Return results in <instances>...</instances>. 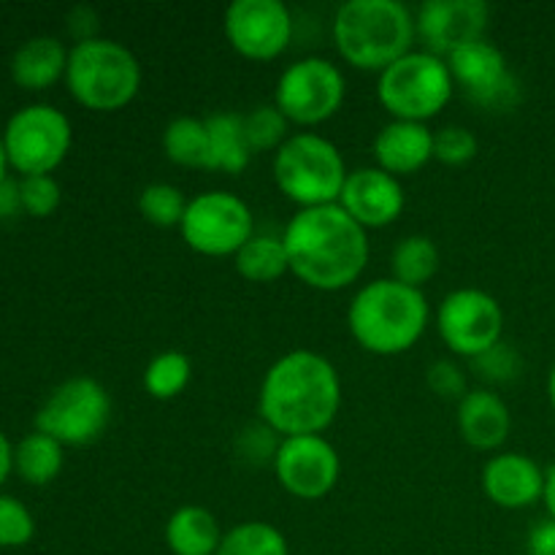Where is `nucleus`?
<instances>
[{"label": "nucleus", "mask_w": 555, "mask_h": 555, "mask_svg": "<svg viewBox=\"0 0 555 555\" xmlns=\"http://www.w3.org/2000/svg\"><path fill=\"white\" fill-rule=\"evenodd\" d=\"M547 399H551V406H553V412H555V363H553V369H551V377H547Z\"/></svg>", "instance_id": "nucleus-44"}, {"label": "nucleus", "mask_w": 555, "mask_h": 555, "mask_svg": "<svg viewBox=\"0 0 555 555\" xmlns=\"http://www.w3.org/2000/svg\"><path fill=\"white\" fill-rule=\"evenodd\" d=\"M291 271L314 291H345L369 266V233L339 204L298 209L285 233Z\"/></svg>", "instance_id": "nucleus-2"}, {"label": "nucleus", "mask_w": 555, "mask_h": 555, "mask_svg": "<svg viewBox=\"0 0 555 555\" xmlns=\"http://www.w3.org/2000/svg\"><path fill=\"white\" fill-rule=\"evenodd\" d=\"M334 43L341 57L361 70H385L412 52L415 14L401 0H347L336 9Z\"/></svg>", "instance_id": "nucleus-4"}, {"label": "nucleus", "mask_w": 555, "mask_h": 555, "mask_svg": "<svg viewBox=\"0 0 555 555\" xmlns=\"http://www.w3.org/2000/svg\"><path fill=\"white\" fill-rule=\"evenodd\" d=\"M455 85L464 87L475 103L491 112H509L520 101V85L507 68L502 49L488 38L455 49L448 57Z\"/></svg>", "instance_id": "nucleus-15"}, {"label": "nucleus", "mask_w": 555, "mask_h": 555, "mask_svg": "<svg viewBox=\"0 0 555 555\" xmlns=\"http://www.w3.org/2000/svg\"><path fill=\"white\" fill-rule=\"evenodd\" d=\"M434 157V130L426 122L390 119L374 139V160L393 177H406Z\"/></svg>", "instance_id": "nucleus-19"}, {"label": "nucleus", "mask_w": 555, "mask_h": 555, "mask_svg": "<svg viewBox=\"0 0 555 555\" xmlns=\"http://www.w3.org/2000/svg\"><path fill=\"white\" fill-rule=\"evenodd\" d=\"M453 87L455 79L448 60L428 49H412L379 70L377 98L393 119L426 122L448 106Z\"/></svg>", "instance_id": "nucleus-7"}, {"label": "nucleus", "mask_w": 555, "mask_h": 555, "mask_svg": "<svg viewBox=\"0 0 555 555\" xmlns=\"http://www.w3.org/2000/svg\"><path fill=\"white\" fill-rule=\"evenodd\" d=\"M459 431L464 442L475 450H499L509 437L513 415L499 393L488 388L469 390L459 401Z\"/></svg>", "instance_id": "nucleus-20"}, {"label": "nucleus", "mask_w": 555, "mask_h": 555, "mask_svg": "<svg viewBox=\"0 0 555 555\" xmlns=\"http://www.w3.org/2000/svg\"><path fill=\"white\" fill-rule=\"evenodd\" d=\"M217 555H291L285 534L266 520H244L222 534Z\"/></svg>", "instance_id": "nucleus-28"}, {"label": "nucleus", "mask_w": 555, "mask_h": 555, "mask_svg": "<svg viewBox=\"0 0 555 555\" xmlns=\"http://www.w3.org/2000/svg\"><path fill=\"white\" fill-rule=\"evenodd\" d=\"M68 30L70 36L79 41H90V38H98V14L92 5H74L68 11Z\"/></svg>", "instance_id": "nucleus-38"}, {"label": "nucleus", "mask_w": 555, "mask_h": 555, "mask_svg": "<svg viewBox=\"0 0 555 555\" xmlns=\"http://www.w3.org/2000/svg\"><path fill=\"white\" fill-rule=\"evenodd\" d=\"M22 209V190L20 182L5 177L0 182V217H14Z\"/></svg>", "instance_id": "nucleus-40"}, {"label": "nucleus", "mask_w": 555, "mask_h": 555, "mask_svg": "<svg viewBox=\"0 0 555 555\" xmlns=\"http://www.w3.org/2000/svg\"><path fill=\"white\" fill-rule=\"evenodd\" d=\"M482 491L496 507L526 509L545 496V472L524 453H499L482 466Z\"/></svg>", "instance_id": "nucleus-18"}, {"label": "nucleus", "mask_w": 555, "mask_h": 555, "mask_svg": "<svg viewBox=\"0 0 555 555\" xmlns=\"http://www.w3.org/2000/svg\"><path fill=\"white\" fill-rule=\"evenodd\" d=\"M271 466H274L276 482L291 496L307 499V502L328 496L341 477L339 453L323 434L285 437Z\"/></svg>", "instance_id": "nucleus-13"}, {"label": "nucleus", "mask_w": 555, "mask_h": 555, "mask_svg": "<svg viewBox=\"0 0 555 555\" xmlns=\"http://www.w3.org/2000/svg\"><path fill=\"white\" fill-rule=\"evenodd\" d=\"M475 369L480 377L491 379V383H507L515 374L520 372V356L507 345V341H499L496 347H491L488 352H482L480 358H475Z\"/></svg>", "instance_id": "nucleus-36"}, {"label": "nucleus", "mask_w": 555, "mask_h": 555, "mask_svg": "<svg viewBox=\"0 0 555 555\" xmlns=\"http://www.w3.org/2000/svg\"><path fill=\"white\" fill-rule=\"evenodd\" d=\"M63 444L49 434L33 431L14 448V469L30 486H49L63 472Z\"/></svg>", "instance_id": "nucleus-25"}, {"label": "nucleus", "mask_w": 555, "mask_h": 555, "mask_svg": "<svg viewBox=\"0 0 555 555\" xmlns=\"http://www.w3.org/2000/svg\"><path fill=\"white\" fill-rule=\"evenodd\" d=\"M190 201L179 188L168 182L146 184L139 195V211L146 222L157 228H179Z\"/></svg>", "instance_id": "nucleus-30"}, {"label": "nucleus", "mask_w": 555, "mask_h": 555, "mask_svg": "<svg viewBox=\"0 0 555 555\" xmlns=\"http://www.w3.org/2000/svg\"><path fill=\"white\" fill-rule=\"evenodd\" d=\"M439 271V247L423 233L401 238L390 255V274L396 282L423 291L426 282L434 280Z\"/></svg>", "instance_id": "nucleus-27"}, {"label": "nucleus", "mask_w": 555, "mask_h": 555, "mask_svg": "<svg viewBox=\"0 0 555 555\" xmlns=\"http://www.w3.org/2000/svg\"><path fill=\"white\" fill-rule=\"evenodd\" d=\"M112 421V396L98 379L70 377L43 399L36 412V431L49 434L60 444L81 448L106 431Z\"/></svg>", "instance_id": "nucleus-8"}, {"label": "nucleus", "mask_w": 555, "mask_h": 555, "mask_svg": "<svg viewBox=\"0 0 555 555\" xmlns=\"http://www.w3.org/2000/svg\"><path fill=\"white\" fill-rule=\"evenodd\" d=\"M22 190V209L33 217H49L63 201L57 179L52 173H33V177L20 179Z\"/></svg>", "instance_id": "nucleus-34"}, {"label": "nucleus", "mask_w": 555, "mask_h": 555, "mask_svg": "<svg viewBox=\"0 0 555 555\" xmlns=\"http://www.w3.org/2000/svg\"><path fill=\"white\" fill-rule=\"evenodd\" d=\"M477 155V135L464 125H444L434 130V157L444 166H464Z\"/></svg>", "instance_id": "nucleus-33"}, {"label": "nucleus", "mask_w": 555, "mask_h": 555, "mask_svg": "<svg viewBox=\"0 0 555 555\" xmlns=\"http://www.w3.org/2000/svg\"><path fill=\"white\" fill-rule=\"evenodd\" d=\"M280 442H282L280 434L260 421V426L258 423H253V426H247L242 434H238L236 450L244 461H253V464H258V461L260 464H266V461L274 464V455L276 450H280Z\"/></svg>", "instance_id": "nucleus-35"}, {"label": "nucleus", "mask_w": 555, "mask_h": 555, "mask_svg": "<svg viewBox=\"0 0 555 555\" xmlns=\"http://www.w3.org/2000/svg\"><path fill=\"white\" fill-rule=\"evenodd\" d=\"M209 128V171L242 173L253 160V146L244 133V117L233 112H217L206 117Z\"/></svg>", "instance_id": "nucleus-23"}, {"label": "nucleus", "mask_w": 555, "mask_h": 555, "mask_svg": "<svg viewBox=\"0 0 555 555\" xmlns=\"http://www.w3.org/2000/svg\"><path fill=\"white\" fill-rule=\"evenodd\" d=\"M345 155L320 133L291 135L274 155V182L298 209L339 204L347 182Z\"/></svg>", "instance_id": "nucleus-6"}, {"label": "nucleus", "mask_w": 555, "mask_h": 555, "mask_svg": "<svg viewBox=\"0 0 555 555\" xmlns=\"http://www.w3.org/2000/svg\"><path fill=\"white\" fill-rule=\"evenodd\" d=\"M529 555H555V520H542L529 534Z\"/></svg>", "instance_id": "nucleus-39"}, {"label": "nucleus", "mask_w": 555, "mask_h": 555, "mask_svg": "<svg viewBox=\"0 0 555 555\" xmlns=\"http://www.w3.org/2000/svg\"><path fill=\"white\" fill-rule=\"evenodd\" d=\"M222 534L215 513L198 504L179 507L166 524V545L173 555H217Z\"/></svg>", "instance_id": "nucleus-22"}, {"label": "nucleus", "mask_w": 555, "mask_h": 555, "mask_svg": "<svg viewBox=\"0 0 555 555\" xmlns=\"http://www.w3.org/2000/svg\"><path fill=\"white\" fill-rule=\"evenodd\" d=\"M426 383L428 388H431L437 396H442V399L461 401L466 393H469V383H466L464 369H461L455 361H448V358L434 361L431 366H428Z\"/></svg>", "instance_id": "nucleus-37"}, {"label": "nucleus", "mask_w": 555, "mask_h": 555, "mask_svg": "<svg viewBox=\"0 0 555 555\" xmlns=\"http://www.w3.org/2000/svg\"><path fill=\"white\" fill-rule=\"evenodd\" d=\"M70 141V119L52 103H27L16 108L3 128L9 163L25 177L54 171L68 155Z\"/></svg>", "instance_id": "nucleus-9"}, {"label": "nucleus", "mask_w": 555, "mask_h": 555, "mask_svg": "<svg viewBox=\"0 0 555 555\" xmlns=\"http://www.w3.org/2000/svg\"><path fill=\"white\" fill-rule=\"evenodd\" d=\"M437 328L444 345L464 358H480L502 341V304L480 287H459L448 293L437 309Z\"/></svg>", "instance_id": "nucleus-12"}, {"label": "nucleus", "mask_w": 555, "mask_h": 555, "mask_svg": "<svg viewBox=\"0 0 555 555\" xmlns=\"http://www.w3.org/2000/svg\"><path fill=\"white\" fill-rule=\"evenodd\" d=\"M184 244L201 255H236L255 236V215L231 190H206L190 198L179 225Z\"/></svg>", "instance_id": "nucleus-10"}, {"label": "nucleus", "mask_w": 555, "mask_h": 555, "mask_svg": "<svg viewBox=\"0 0 555 555\" xmlns=\"http://www.w3.org/2000/svg\"><path fill=\"white\" fill-rule=\"evenodd\" d=\"M222 27L242 57L274 60L291 47L293 14L282 0H233Z\"/></svg>", "instance_id": "nucleus-14"}, {"label": "nucleus", "mask_w": 555, "mask_h": 555, "mask_svg": "<svg viewBox=\"0 0 555 555\" xmlns=\"http://www.w3.org/2000/svg\"><path fill=\"white\" fill-rule=\"evenodd\" d=\"M36 534L33 513L20 499L0 493V547H22Z\"/></svg>", "instance_id": "nucleus-32"}, {"label": "nucleus", "mask_w": 555, "mask_h": 555, "mask_svg": "<svg viewBox=\"0 0 555 555\" xmlns=\"http://www.w3.org/2000/svg\"><path fill=\"white\" fill-rule=\"evenodd\" d=\"M14 469V444L9 442L3 431H0V486L5 482V477Z\"/></svg>", "instance_id": "nucleus-41"}, {"label": "nucleus", "mask_w": 555, "mask_h": 555, "mask_svg": "<svg viewBox=\"0 0 555 555\" xmlns=\"http://www.w3.org/2000/svg\"><path fill=\"white\" fill-rule=\"evenodd\" d=\"M431 307L426 293L396 282L372 280L352 296L347 325L358 345L374 356H401L412 350L428 328Z\"/></svg>", "instance_id": "nucleus-3"}, {"label": "nucleus", "mask_w": 555, "mask_h": 555, "mask_svg": "<svg viewBox=\"0 0 555 555\" xmlns=\"http://www.w3.org/2000/svg\"><path fill=\"white\" fill-rule=\"evenodd\" d=\"M65 85L81 106L117 112L139 95L141 65L125 43L98 36L70 47Z\"/></svg>", "instance_id": "nucleus-5"}, {"label": "nucleus", "mask_w": 555, "mask_h": 555, "mask_svg": "<svg viewBox=\"0 0 555 555\" xmlns=\"http://www.w3.org/2000/svg\"><path fill=\"white\" fill-rule=\"evenodd\" d=\"M347 95V79L331 60L301 57L276 79L274 103L291 122L320 125L334 117Z\"/></svg>", "instance_id": "nucleus-11"}, {"label": "nucleus", "mask_w": 555, "mask_h": 555, "mask_svg": "<svg viewBox=\"0 0 555 555\" xmlns=\"http://www.w3.org/2000/svg\"><path fill=\"white\" fill-rule=\"evenodd\" d=\"M339 206L369 231L399 220L406 206V195L399 177L383 171L379 166H363L347 173Z\"/></svg>", "instance_id": "nucleus-17"}, {"label": "nucleus", "mask_w": 555, "mask_h": 555, "mask_svg": "<svg viewBox=\"0 0 555 555\" xmlns=\"http://www.w3.org/2000/svg\"><path fill=\"white\" fill-rule=\"evenodd\" d=\"M5 166H9V155H5V144H3V133H0V182H3L9 173H5Z\"/></svg>", "instance_id": "nucleus-43"}, {"label": "nucleus", "mask_w": 555, "mask_h": 555, "mask_svg": "<svg viewBox=\"0 0 555 555\" xmlns=\"http://www.w3.org/2000/svg\"><path fill=\"white\" fill-rule=\"evenodd\" d=\"M244 117V133H247L249 146L253 152H271L280 150L291 135V119L276 108V103H263V106H255L249 114H242Z\"/></svg>", "instance_id": "nucleus-31"}, {"label": "nucleus", "mask_w": 555, "mask_h": 555, "mask_svg": "<svg viewBox=\"0 0 555 555\" xmlns=\"http://www.w3.org/2000/svg\"><path fill=\"white\" fill-rule=\"evenodd\" d=\"M163 152L184 168H209V128L201 117H177L163 130Z\"/></svg>", "instance_id": "nucleus-26"}, {"label": "nucleus", "mask_w": 555, "mask_h": 555, "mask_svg": "<svg viewBox=\"0 0 555 555\" xmlns=\"http://www.w3.org/2000/svg\"><path fill=\"white\" fill-rule=\"evenodd\" d=\"M341 406V377L314 350H291L276 358L258 390L260 421L282 439L323 434Z\"/></svg>", "instance_id": "nucleus-1"}, {"label": "nucleus", "mask_w": 555, "mask_h": 555, "mask_svg": "<svg viewBox=\"0 0 555 555\" xmlns=\"http://www.w3.org/2000/svg\"><path fill=\"white\" fill-rule=\"evenodd\" d=\"M233 258H236L238 274L247 282H258V285L276 282L291 271L285 242H282V236H269V233H255Z\"/></svg>", "instance_id": "nucleus-24"}, {"label": "nucleus", "mask_w": 555, "mask_h": 555, "mask_svg": "<svg viewBox=\"0 0 555 555\" xmlns=\"http://www.w3.org/2000/svg\"><path fill=\"white\" fill-rule=\"evenodd\" d=\"M193 379V361L179 350H166L152 358L144 369V390L157 401H171Z\"/></svg>", "instance_id": "nucleus-29"}, {"label": "nucleus", "mask_w": 555, "mask_h": 555, "mask_svg": "<svg viewBox=\"0 0 555 555\" xmlns=\"http://www.w3.org/2000/svg\"><path fill=\"white\" fill-rule=\"evenodd\" d=\"M68 52L63 41L54 36H33L14 49L11 57V76L25 90H43L52 87L68 68Z\"/></svg>", "instance_id": "nucleus-21"}, {"label": "nucleus", "mask_w": 555, "mask_h": 555, "mask_svg": "<svg viewBox=\"0 0 555 555\" xmlns=\"http://www.w3.org/2000/svg\"><path fill=\"white\" fill-rule=\"evenodd\" d=\"M488 16L486 0H426L417 5L415 30L428 52L448 60L455 49L486 38Z\"/></svg>", "instance_id": "nucleus-16"}, {"label": "nucleus", "mask_w": 555, "mask_h": 555, "mask_svg": "<svg viewBox=\"0 0 555 555\" xmlns=\"http://www.w3.org/2000/svg\"><path fill=\"white\" fill-rule=\"evenodd\" d=\"M542 502H545L547 513L555 520V464L545 472V496H542Z\"/></svg>", "instance_id": "nucleus-42"}]
</instances>
